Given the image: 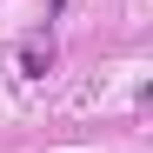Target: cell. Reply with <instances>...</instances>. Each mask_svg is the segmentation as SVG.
<instances>
[{"mask_svg": "<svg viewBox=\"0 0 153 153\" xmlns=\"http://www.w3.org/2000/svg\"><path fill=\"white\" fill-rule=\"evenodd\" d=\"M47 67H53V40H47V33H33L27 47H20V73H27V80H40Z\"/></svg>", "mask_w": 153, "mask_h": 153, "instance_id": "cell-1", "label": "cell"}]
</instances>
